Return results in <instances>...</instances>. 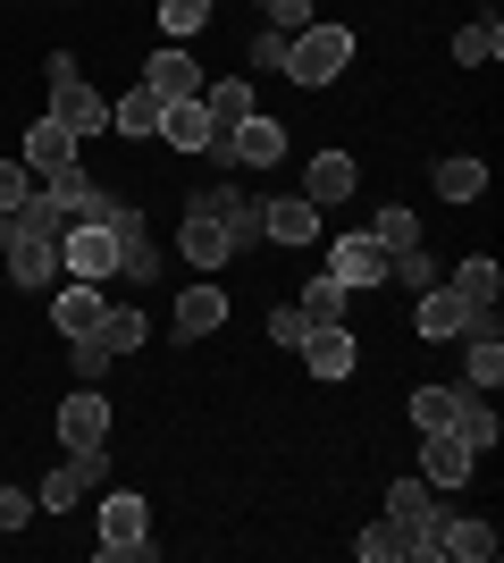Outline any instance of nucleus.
Segmentation results:
<instances>
[{
	"mask_svg": "<svg viewBox=\"0 0 504 563\" xmlns=\"http://www.w3.org/2000/svg\"><path fill=\"white\" fill-rule=\"evenodd\" d=\"M387 278H404L412 295H429V286L446 278V269H437V261H429V244H412V253H395V261H387Z\"/></svg>",
	"mask_w": 504,
	"mask_h": 563,
	"instance_id": "37",
	"label": "nucleus"
},
{
	"mask_svg": "<svg viewBox=\"0 0 504 563\" xmlns=\"http://www.w3.org/2000/svg\"><path fill=\"white\" fill-rule=\"evenodd\" d=\"M34 194H43V177H34V168H25V161H0V219L18 211V202H34Z\"/></svg>",
	"mask_w": 504,
	"mask_h": 563,
	"instance_id": "38",
	"label": "nucleus"
},
{
	"mask_svg": "<svg viewBox=\"0 0 504 563\" xmlns=\"http://www.w3.org/2000/svg\"><path fill=\"white\" fill-rule=\"evenodd\" d=\"M269 336H278V345H287V353H303V336H312V320H303V311H269Z\"/></svg>",
	"mask_w": 504,
	"mask_h": 563,
	"instance_id": "41",
	"label": "nucleus"
},
{
	"mask_svg": "<svg viewBox=\"0 0 504 563\" xmlns=\"http://www.w3.org/2000/svg\"><path fill=\"white\" fill-rule=\"evenodd\" d=\"M0 286H9V278H0Z\"/></svg>",
	"mask_w": 504,
	"mask_h": 563,
	"instance_id": "43",
	"label": "nucleus"
},
{
	"mask_svg": "<svg viewBox=\"0 0 504 563\" xmlns=\"http://www.w3.org/2000/svg\"><path fill=\"white\" fill-rule=\"evenodd\" d=\"M354 362H361L354 329H312V336H303V371H312V378H354Z\"/></svg>",
	"mask_w": 504,
	"mask_h": 563,
	"instance_id": "19",
	"label": "nucleus"
},
{
	"mask_svg": "<svg viewBox=\"0 0 504 563\" xmlns=\"http://www.w3.org/2000/svg\"><path fill=\"white\" fill-rule=\"evenodd\" d=\"M160 110L168 101L152 93V85H126V93L110 101V135H160Z\"/></svg>",
	"mask_w": 504,
	"mask_h": 563,
	"instance_id": "21",
	"label": "nucleus"
},
{
	"mask_svg": "<svg viewBox=\"0 0 504 563\" xmlns=\"http://www.w3.org/2000/svg\"><path fill=\"white\" fill-rule=\"evenodd\" d=\"M160 143L202 152V143H211V110H202V101H168V110H160Z\"/></svg>",
	"mask_w": 504,
	"mask_h": 563,
	"instance_id": "25",
	"label": "nucleus"
},
{
	"mask_svg": "<svg viewBox=\"0 0 504 563\" xmlns=\"http://www.w3.org/2000/svg\"><path fill=\"white\" fill-rule=\"evenodd\" d=\"M244 244H261V194H236L227 177L202 186L186 202V261L193 269H219V261H236Z\"/></svg>",
	"mask_w": 504,
	"mask_h": 563,
	"instance_id": "1",
	"label": "nucleus"
},
{
	"mask_svg": "<svg viewBox=\"0 0 504 563\" xmlns=\"http://www.w3.org/2000/svg\"><path fill=\"white\" fill-rule=\"evenodd\" d=\"M144 85H152L160 101H202V85H211V76H202V59H193L186 43H168V51H152Z\"/></svg>",
	"mask_w": 504,
	"mask_h": 563,
	"instance_id": "13",
	"label": "nucleus"
},
{
	"mask_svg": "<svg viewBox=\"0 0 504 563\" xmlns=\"http://www.w3.org/2000/svg\"><path fill=\"white\" fill-rule=\"evenodd\" d=\"M462 371H471V387H504V336L471 329V336H462Z\"/></svg>",
	"mask_w": 504,
	"mask_h": 563,
	"instance_id": "26",
	"label": "nucleus"
},
{
	"mask_svg": "<svg viewBox=\"0 0 504 563\" xmlns=\"http://www.w3.org/2000/svg\"><path fill=\"white\" fill-rule=\"evenodd\" d=\"M101 345H110V353H135V345H144V336H152V320H144V311H126V303H110V311H101Z\"/></svg>",
	"mask_w": 504,
	"mask_h": 563,
	"instance_id": "31",
	"label": "nucleus"
},
{
	"mask_svg": "<svg viewBox=\"0 0 504 563\" xmlns=\"http://www.w3.org/2000/svg\"><path fill=\"white\" fill-rule=\"evenodd\" d=\"M211 329H227V295L219 286H186L177 295V336H211Z\"/></svg>",
	"mask_w": 504,
	"mask_h": 563,
	"instance_id": "22",
	"label": "nucleus"
},
{
	"mask_svg": "<svg viewBox=\"0 0 504 563\" xmlns=\"http://www.w3.org/2000/svg\"><path fill=\"white\" fill-rule=\"evenodd\" d=\"M227 161L236 168H278L287 161V118H244V126H227Z\"/></svg>",
	"mask_w": 504,
	"mask_h": 563,
	"instance_id": "11",
	"label": "nucleus"
},
{
	"mask_svg": "<svg viewBox=\"0 0 504 563\" xmlns=\"http://www.w3.org/2000/svg\"><path fill=\"white\" fill-rule=\"evenodd\" d=\"M101 488H110V446H85V454H68V463L43 479V496H34V505H43V514H76V505H85V496H101Z\"/></svg>",
	"mask_w": 504,
	"mask_h": 563,
	"instance_id": "5",
	"label": "nucleus"
},
{
	"mask_svg": "<svg viewBox=\"0 0 504 563\" xmlns=\"http://www.w3.org/2000/svg\"><path fill=\"white\" fill-rule=\"evenodd\" d=\"M488 454L462 438V429H421V479L429 488H462V479H480Z\"/></svg>",
	"mask_w": 504,
	"mask_h": 563,
	"instance_id": "6",
	"label": "nucleus"
},
{
	"mask_svg": "<svg viewBox=\"0 0 504 563\" xmlns=\"http://www.w3.org/2000/svg\"><path fill=\"white\" fill-rule=\"evenodd\" d=\"M68 362H76V387H101V378H110V362H119V353H110V345H101L93 329H85V336H68Z\"/></svg>",
	"mask_w": 504,
	"mask_h": 563,
	"instance_id": "34",
	"label": "nucleus"
},
{
	"mask_svg": "<svg viewBox=\"0 0 504 563\" xmlns=\"http://www.w3.org/2000/svg\"><path fill=\"white\" fill-rule=\"evenodd\" d=\"M59 269L68 278H119V235H110V219H93V228H59Z\"/></svg>",
	"mask_w": 504,
	"mask_h": 563,
	"instance_id": "9",
	"label": "nucleus"
},
{
	"mask_svg": "<svg viewBox=\"0 0 504 563\" xmlns=\"http://www.w3.org/2000/svg\"><path fill=\"white\" fill-rule=\"evenodd\" d=\"M43 76H51V118H59V126H68L76 143H85V135H110V101H101L93 85H85V68H76L68 51H51V59H43Z\"/></svg>",
	"mask_w": 504,
	"mask_h": 563,
	"instance_id": "2",
	"label": "nucleus"
},
{
	"mask_svg": "<svg viewBox=\"0 0 504 563\" xmlns=\"http://www.w3.org/2000/svg\"><path fill=\"white\" fill-rule=\"evenodd\" d=\"M370 235H379L387 253H412V244H421V211H412V202H387V211L370 219Z\"/></svg>",
	"mask_w": 504,
	"mask_h": 563,
	"instance_id": "32",
	"label": "nucleus"
},
{
	"mask_svg": "<svg viewBox=\"0 0 504 563\" xmlns=\"http://www.w3.org/2000/svg\"><path fill=\"white\" fill-rule=\"evenodd\" d=\"M354 68V25H303V34H287V76L294 85H336V76Z\"/></svg>",
	"mask_w": 504,
	"mask_h": 563,
	"instance_id": "3",
	"label": "nucleus"
},
{
	"mask_svg": "<svg viewBox=\"0 0 504 563\" xmlns=\"http://www.w3.org/2000/svg\"><path fill=\"white\" fill-rule=\"evenodd\" d=\"M387 261H395V253H387L379 235L354 228V235H336V244H328V278L354 295V286H379V278H387Z\"/></svg>",
	"mask_w": 504,
	"mask_h": 563,
	"instance_id": "10",
	"label": "nucleus"
},
{
	"mask_svg": "<svg viewBox=\"0 0 504 563\" xmlns=\"http://www.w3.org/2000/svg\"><path fill=\"white\" fill-rule=\"evenodd\" d=\"M76 152H85V143L68 135V126H59V118H34V126H25V168H34V177H51V168H68Z\"/></svg>",
	"mask_w": 504,
	"mask_h": 563,
	"instance_id": "17",
	"label": "nucleus"
},
{
	"mask_svg": "<svg viewBox=\"0 0 504 563\" xmlns=\"http://www.w3.org/2000/svg\"><path fill=\"white\" fill-rule=\"evenodd\" d=\"M412 320H421V336H437V345H446V336H471V329H496V311H471L446 278H437L429 295H412Z\"/></svg>",
	"mask_w": 504,
	"mask_h": 563,
	"instance_id": "8",
	"label": "nucleus"
},
{
	"mask_svg": "<svg viewBox=\"0 0 504 563\" xmlns=\"http://www.w3.org/2000/svg\"><path fill=\"white\" fill-rule=\"evenodd\" d=\"M202 110H211V135L244 126V118H253V76H219V85H202Z\"/></svg>",
	"mask_w": 504,
	"mask_h": 563,
	"instance_id": "20",
	"label": "nucleus"
},
{
	"mask_svg": "<svg viewBox=\"0 0 504 563\" xmlns=\"http://www.w3.org/2000/svg\"><path fill=\"white\" fill-rule=\"evenodd\" d=\"M101 286L93 278H76V286H59V295H51V329L59 336H85V329H101Z\"/></svg>",
	"mask_w": 504,
	"mask_h": 563,
	"instance_id": "18",
	"label": "nucleus"
},
{
	"mask_svg": "<svg viewBox=\"0 0 504 563\" xmlns=\"http://www.w3.org/2000/svg\"><path fill=\"white\" fill-rule=\"evenodd\" d=\"M152 555V505L135 488H101V563H144Z\"/></svg>",
	"mask_w": 504,
	"mask_h": 563,
	"instance_id": "4",
	"label": "nucleus"
},
{
	"mask_svg": "<svg viewBox=\"0 0 504 563\" xmlns=\"http://www.w3.org/2000/svg\"><path fill=\"white\" fill-rule=\"evenodd\" d=\"M110 235H119V278H152L160 244H152V219L135 211V202H119V211H110Z\"/></svg>",
	"mask_w": 504,
	"mask_h": 563,
	"instance_id": "14",
	"label": "nucleus"
},
{
	"mask_svg": "<svg viewBox=\"0 0 504 563\" xmlns=\"http://www.w3.org/2000/svg\"><path fill=\"white\" fill-rule=\"evenodd\" d=\"M269 9V34H303L312 25V0H261Z\"/></svg>",
	"mask_w": 504,
	"mask_h": 563,
	"instance_id": "40",
	"label": "nucleus"
},
{
	"mask_svg": "<svg viewBox=\"0 0 504 563\" xmlns=\"http://www.w3.org/2000/svg\"><path fill=\"white\" fill-rule=\"evenodd\" d=\"M455 404H462V387H412V421L421 429H455Z\"/></svg>",
	"mask_w": 504,
	"mask_h": 563,
	"instance_id": "35",
	"label": "nucleus"
},
{
	"mask_svg": "<svg viewBox=\"0 0 504 563\" xmlns=\"http://www.w3.org/2000/svg\"><path fill=\"white\" fill-rule=\"evenodd\" d=\"M437 555H462V563H496V530H488V521H437Z\"/></svg>",
	"mask_w": 504,
	"mask_h": 563,
	"instance_id": "24",
	"label": "nucleus"
},
{
	"mask_svg": "<svg viewBox=\"0 0 504 563\" xmlns=\"http://www.w3.org/2000/svg\"><path fill=\"white\" fill-rule=\"evenodd\" d=\"M294 311H303V320H312V329H345V286H336L328 269H320V278L303 286V303H294Z\"/></svg>",
	"mask_w": 504,
	"mask_h": 563,
	"instance_id": "29",
	"label": "nucleus"
},
{
	"mask_svg": "<svg viewBox=\"0 0 504 563\" xmlns=\"http://www.w3.org/2000/svg\"><path fill=\"white\" fill-rule=\"evenodd\" d=\"M261 235L269 244H320V211L303 194H278V202H261Z\"/></svg>",
	"mask_w": 504,
	"mask_h": 563,
	"instance_id": "16",
	"label": "nucleus"
},
{
	"mask_svg": "<svg viewBox=\"0 0 504 563\" xmlns=\"http://www.w3.org/2000/svg\"><path fill=\"white\" fill-rule=\"evenodd\" d=\"M446 286H455V295H462L471 311H496V295H504V269H496L488 253H471V261H462V269H455Z\"/></svg>",
	"mask_w": 504,
	"mask_h": 563,
	"instance_id": "23",
	"label": "nucleus"
},
{
	"mask_svg": "<svg viewBox=\"0 0 504 563\" xmlns=\"http://www.w3.org/2000/svg\"><path fill=\"white\" fill-rule=\"evenodd\" d=\"M354 555H361V563H412V530L387 514V521H370V530L354 539Z\"/></svg>",
	"mask_w": 504,
	"mask_h": 563,
	"instance_id": "27",
	"label": "nucleus"
},
{
	"mask_svg": "<svg viewBox=\"0 0 504 563\" xmlns=\"http://www.w3.org/2000/svg\"><path fill=\"white\" fill-rule=\"evenodd\" d=\"M303 202H312V211L354 202V152H312V168H303Z\"/></svg>",
	"mask_w": 504,
	"mask_h": 563,
	"instance_id": "15",
	"label": "nucleus"
},
{
	"mask_svg": "<svg viewBox=\"0 0 504 563\" xmlns=\"http://www.w3.org/2000/svg\"><path fill=\"white\" fill-rule=\"evenodd\" d=\"M160 25H168V43H193L211 25V0H160Z\"/></svg>",
	"mask_w": 504,
	"mask_h": 563,
	"instance_id": "36",
	"label": "nucleus"
},
{
	"mask_svg": "<svg viewBox=\"0 0 504 563\" xmlns=\"http://www.w3.org/2000/svg\"><path fill=\"white\" fill-rule=\"evenodd\" d=\"M253 76H287V34H253Z\"/></svg>",
	"mask_w": 504,
	"mask_h": 563,
	"instance_id": "39",
	"label": "nucleus"
},
{
	"mask_svg": "<svg viewBox=\"0 0 504 563\" xmlns=\"http://www.w3.org/2000/svg\"><path fill=\"white\" fill-rule=\"evenodd\" d=\"M488 194V161H437V202H480Z\"/></svg>",
	"mask_w": 504,
	"mask_h": 563,
	"instance_id": "28",
	"label": "nucleus"
},
{
	"mask_svg": "<svg viewBox=\"0 0 504 563\" xmlns=\"http://www.w3.org/2000/svg\"><path fill=\"white\" fill-rule=\"evenodd\" d=\"M455 59H462V68L504 59V25H496V18H488V25H462V34H455Z\"/></svg>",
	"mask_w": 504,
	"mask_h": 563,
	"instance_id": "33",
	"label": "nucleus"
},
{
	"mask_svg": "<svg viewBox=\"0 0 504 563\" xmlns=\"http://www.w3.org/2000/svg\"><path fill=\"white\" fill-rule=\"evenodd\" d=\"M455 429H462V438H471V446H496V438H504V421H496V412H488V387H480V396H471V387H462V404H455Z\"/></svg>",
	"mask_w": 504,
	"mask_h": 563,
	"instance_id": "30",
	"label": "nucleus"
},
{
	"mask_svg": "<svg viewBox=\"0 0 504 563\" xmlns=\"http://www.w3.org/2000/svg\"><path fill=\"white\" fill-rule=\"evenodd\" d=\"M43 202H51L59 219H68V228H93V219H110V211H119V202H110V194H101L93 177H85V161L51 168V177H43Z\"/></svg>",
	"mask_w": 504,
	"mask_h": 563,
	"instance_id": "7",
	"label": "nucleus"
},
{
	"mask_svg": "<svg viewBox=\"0 0 504 563\" xmlns=\"http://www.w3.org/2000/svg\"><path fill=\"white\" fill-rule=\"evenodd\" d=\"M59 446H68V454L110 446V404H101V387H76V396L59 404Z\"/></svg>",
	"mask_w": 504,
	"mask_h": 563,
	"instance_id": "12",
	"label": "nucleus"
},
{
	"mask_svg": "<svg viewBox=\"0 0 504 563\" xmlns=\"http://www.w3.org/2000/svg\"><path fill=\"white\" fill-rule=\"evenodd\" d=\"M25 521H34V496H25V488H0V539L25 530Z\"/></svg>",
	"mask_w": 504,
	"mask_h": 563,
	"instance_id": "42",
	"label": "nucleus"
}]
</instances>
